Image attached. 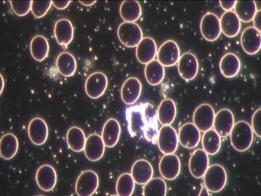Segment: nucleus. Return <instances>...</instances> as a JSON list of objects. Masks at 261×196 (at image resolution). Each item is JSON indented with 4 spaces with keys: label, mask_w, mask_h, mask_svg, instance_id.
Instances as JSON below:
<instances>
[{
    "label": "nucleus",
    "mask_w": 261,
    "mask_h": 196,
    "mask_svg": "<svg viewBox=\"0 0 261 196\" xmlns=\"http://www.w3.org/2000/svg\"><path fill=\"white\" fill-rule=\"evenodd\" d=\"M176 113L175 102L171 99H165L159 105L158 118L162 126H170L174 122Z\"/></svg>",
    "instance_id": "cd10ccee"
},
{
    "label": "nucleus",
    "mask_w": 261,
    "mask_h": 196,
    "mask_svg": "<svg viewBox=\"0 0 261 196\" xmlns=\"http://www.w3.org/2000/svg\"><path fill=\"white\" fill-rule=\"evenodd\" d=\"M32 1H11L10 4L13 12L19 16L27 15L31 10Z\"/></svg>",
    "instance_id": "58836bf2"
},
{
    "label": "nucleus",
    "mask_w": 261,
    "mask_h": 196,
    "mask_svg": "<svg viewBox=\"0 0 261 196\" xmlns=\"http://www.w3.org/2000/svg\"><path fill=\"white\" fill-rule=\"evenodd\" d=\"M74 34L71 22L63 18L57 21L54 27V35L58 43L61 46H67L72 42Z\"/></svg>",
    "instance_id": "5701e85b"
},
{
    "label": "nucleus",
    "mask_w": 261,
    "mask_h": 196,
    "mask_svg": "<svg viewBox=\"0 0 261 196\" xmlns=\"http://www.w3.org/2000/svg\"><path fill=\"white\" fill-rule=\"evenodd\" d=\"M56 66L63 77L69 78L75 75L77 63L74 56L71 53L63 52L57 57Z\"/></svg>",
    "instance_id": "bb28decb"
},
{
    "label": "nucleus",
    "mask_w": 261,
    "mask_h": 196,
    "mask_svg": "<svg viewBox=\"0 0 261 196\" xmlns=\"http://www.w3.org/2000/svg\"><path fill=\"white\" fill-rule=\"evenodd\" d=\"M130 175L135 183L143 185L152 178L153 170L151 163L148 161L140 159L134 163Z\"/></svg>",
    "instance_id": "4be33fe9"
},
{
    "label": "nucleus",
    "mask_w": 261,
    "mask_h": 196,
    "mask_svg": "<svg viewBox=\"0 0 261 196\" xmlns=\"http://www.w3.org/2000/svg\"><path fill=\"white\" fill-rule=\"evenodd\" d=\"M99 185V178L95 172L87 170L78 177L75 191L79 196H91L96 191Z\"/></svg>",
    "instance_id": "39448f33"
},
{
    "label": "nucleus",
    "mask_w": 261,
    "mask_h": 196,
    "mask_svg": "<svg viewBox=\"0 0 261 196\" xmlns=\"http://www.w3.org/2000/svg\"><path fill=\"white\" fill-rule=\"evenodd\" d=\"M241 66L239 57L230 53L225 54L222 57L219 64L220 71L226 78H232L238 75Z\"/></svg>",
    "instance_id": "a878e982"
},
{
    "label": "nucleus",
    "mask_w": 261,
    "mask_h": 196,
    "mask_svg": "<svg viewBox=\"0 0 261 196\" xmlns=\"http://www.w3.org/2000/svg\"><path fill=\"white\" fill-rule=\"evenodd\" d=\"M117 34L120 42L127 47H137L143 38L141 27L135 22H122L118 29Z\"/></svg>",
    "instance_id": "20e7f679"
},
{
    "label": "nucleus",
    "mask_w": 261,
    "mask_h": 196,
    "mask_svg": "<svg viewBox=\"0 0 261 196\" xmlns=\"http://www.w3.org/2000/svg\"><path fill=\"white\" fill-rule=\"evenodd\" d=\"M52 5L51 1H32L31 12L37 18H42L47 14Z\"/></svg>",
    "instance_id": "4c0bfd02"
},
{
    "label": "nucleus",
    "mask_w": 261,
    "mask_h": 196,
    "mask_svg": "<svg viewBox=\"0 0 261 196\" xmlns=\"http://www.w3.org/2000/svg\"><path fill=\"white\" fill-rule=\"evenodd\" d=\"M120 14L125 22H135L142 14L141 5L137 1H124L120 5Z\"/></svg>",
    "instance_id": "72a5a7b5"
},
{
    "label": "nucleus",
    "mask_w": 261,
    "mask_h": 196,
    "mask_svg": "<svg viewBox=\"0 0 261 196\" xmlns=\"http://www.w3.org/2000/svg\"><path fill=\"white\" fill-rule=\"evenodd\" d=\"M144 74L145 79L151 86L160 84L165 77V67L158 61L153 60L146 64Z\"/></svg>",
    "instance_id": "c85d7f7f"
},
{
    "label": "nucleus",
    "mask_w": 261,
    "mask_h": 196,
    "mask_svg": "<svg viewBox=\"0 0 261 196\" xmlns=\"http://www.w3.org/2000/svg\"><path fill=\"white\" fill-rule=\"evenodd\" d=\"M158 61L163 67H170L177 63L180 57V51L178 44L172 40H168L159 48Z\"/></svg>",
    "instance_id": "9d476101"
},
{
    "label": "nucleus",
    "mask_w": 261,
    "mask_h": 196,
    "mask_svg": "<svg viewBox=\"0 0 261 196\" xmlns=\"http://www.w3.org/2000/svg\"><path fill=\"white\" fill-rule=\"evenodd\" d=\"M121 134L119 122L115 118H110L105 122L102 132V138L106 146L113 148L118 143Z\"/></svg>",
    "instance_id": "393cba45"
},
{
    "label": "nucleus",
    "mask_w": 261,
    "mask_h": 196,
    "mask_svg": "<svg viewBox=\"0 0 261 196\" xmlns=\"http://www.w3.org/2000/svg\"><path fill=\"white\" fill-rule=\"evenodd\" d=\"M37 184L44 191L53 190L57 184V176L55 168L50 165H44L37 170L36 175Z\"/></svg>",
    "instance_id": "6ab92c4d"
},
{
    "label": "nucleus",
    "mask_w": 261,
    "mask_h": 196,
    "mask_svg": "<svg viewBox=\"0 0 261 196\" xmlns=\"http://www.w3.org/2000/svg\"><path fill=\"white\" fill-rule=\"evenodd\" d=\"M108 87L107 76L101 71L92 74L87 78L85 83L87 95L92 100H96L102 96Z\"/></svg>",
    "instance_id": "0eeeda50"
},
{
    "label": "nucleus",
    "mask_w": 261,
    "mask_h": 196,
    "mask_svg": "<svg viewBox=\"0 0 261 196\" xmlns=\"http://www.w3.org/2000/svg\"><path fill=\"white\" fill-rule=\"evenodd\" d=\"M157 53L156 43L151 37L143 38L136 47L137 59L143 64H147L154 60Z\"/></svg>",
    "instance_id": "412c9836"
},
{
    "label": "nucleus",
    "mask_w": 261,
    "mask_h": 196,
    "mask_svg": "<svg viewBox=\"0 0 261 196\" xmlns=\"http://www.w3.org/2000/svg\"><path fill=\"white\" fill-rule=\"evenodd\" d=\"M167 187L166 182L161 178H152L145 184L143 195L144 196H166Z\"/></svg>",
    "instance_id": "c9c22d12"
},
{
    "label": "nucleus",
    "mask_w": 261,
    "mask_h": 196,
    "mask_svg": "<svg viewBox=\"0 0 261 196\" xmlns=\"http://www.w3.org/2000/svg\"><path fill=\"white\" fill-rule=\"evenodd\" d=\"M241 43L243 51L247 54H256L261 46L260 32L254 27L246 28L242 32Z\"/></svg>",
    "instance_id": "ddd939ff"
},
{
    "label": "nucleus",
    "mask_w": 261,
    "mask_h": 196,
    "mask_svg": "<svg viewBox=\"0 0 261 196\" xmlns=\"http://www.w3.org/2000/svg\"><path fill=\"white\" fill-rule=\"evenodd\" d=\"M237 1H220V4L223 9L226 12L231 11L234 7Z\"/></svg>",
    "instance_id": "a19ab883"
},
{
    "label": "nucleus",
    "mask_w": 261,
    "mask_h": 196,
    "mask_svg": "<svg viewBox=\"0 0 261 196\" xmlns=\"http://www.w3.org/2000/svg\"><path fill=\"white\" fill-rule=\"evenodd\" d=\"M199 195H210L209 191L205 186H203L202 188Z\"/></svg>",
    "instance_id": "c03bdc74"
},
{
    "label": "nucleus",
    "mask_w": 261,
    "mask_h": 196,
    "mask_svg": "<svg viewBox=\"0 0 261 196\" xmlns=\"http://www.w3.org/2000/svg\"><path fill=\"white\" fill-rule=\"evenodd\" d=\"M50 46L46 38L42 35H37L32 38L30 43L31 55L36 61L42 62L48 55Z\"/></svg>",
    "instance_id": "7c9ffc66"
},
{
    "label": "nucleus",
    "mask_w": 261,
    "mask_h": 196,
    "mask_svg": "<svg viewBox=\"0 0 261 196\" xmlns=\"http://www.w3.org/2000/svg\"><path fill=\"white\" fill-rule=\"evenodd\" d=\"M234 125L233 114L229 109H223L215 114L214 130L220 137L224 138L230 135Z\"/></svg>",
    "instance_id": "2eb2a0df"
},
{
    "label": "nucleus",
    "mask_w": 261,
    "mask_h": 196,
    "mask_svg": "<svg viewBox=\"0 0 261 196\" xmlns=\"http://www.w3.org/2000/svg\"><path fill=\"white\" fill-rule=\"evenodd\" d=\"M70 3V1H53L52 5L57 8V10H63L68 7Z\"/></svg>",
    "instance_id": "79ce46f5"
},
{
    "label": "nucleus",
    "mask_w": 261,
    "mask_h": 196,
    "mask_svg": "<svg viewBox=\"0 0 261 196\" xmlns=\"http://www.w3.org/2000/svg\"><path fill=\"white\" fill-rule=\"evenodd\" d=\"M19 150V141L17 137L12 133L5 134L0 142V154L2 158L6 160L13 159Z\"/></svg>",
    "instance_id": "c756f323"
},
{
    "label": "nucleus",
    "mask_w": 261,
    "mask_h": 196,
    "mask_svg": "<svg viewBox=\"0 0 261 196\" xmlns=\"http://www.w3.org/2000/svg\"><path fill=\"white\" fill-rule=\"evenodd\" d=\"M215 117V110L212 106L208 104H202L193 113V124L200 132L205 133L213 128Z\"/></svg>",
    "instance_id": "6e6552de"
},
{
    "label": "nucleus",
    "mask_w": 261,
    "mask_h": 196,
    "mask_svg": "<svg viewBox=\"0 0 261 196\" xmlns=\"http://www.w3.org/2000/svg\"><path fill=\"white\" fill-rule=\"evenodd\" d=\"M201 34L208 42H215L221 35L220 19L213 13H207L203 16L200 22Z\"/></svg>",
    "instance_id": "1a4fd4ad"
},
{
    "label": "nucleus",
    "mask_w": 261,
    "mask_h": 196,
    "mask_svg": "<svg viewBox=\"0 0 261 196\" xmlns=\"http://www.w3.org/2000/svg\"><path fill=\"white\" fill-rule=\"evenodd\" d=\"M208 167V155L202 149L196 150L189 161V169L192 176L197 179L202 178Z\"/></svg>",
    "instance_id": "f3484780"
},
{
    "label": "nucleus",
    "mask_w": 261,
    "mask_h": 196,
    "mask_svg": "<svg viewBox=\"0 0 261 196\" xmlns=\"http://www.w3.org/2000/svg\"><path fill=\"white\" fill-rule=\"evenodd\" d=\"M129 133L133 136L143 137L153 142L159 134L156 114L148 104L133 106L126 111Z\"/></svg>",
    "instance_id": "f257e3e1"
},
{
    "label": "nucleus",
    "mask_w": 261,
    "mask_h": 196,
    "mask_svg": "<svg viewBox=\"0 0 261 196\" xmlns=\"http://www.w3.org/2000/svg\"><path fill=\"white\" fill-rule=\"evenodd\" d=\"M230 141L233 149L238 152L248 150L254 140V132L251 126L246 121L237 122L230 134Z\"/></svg>",
    "instance_id": "f03ea898"
},
{
    "label": "nucleus",
    "mask_w": 261,
    "mask_h": 196,
    "mask_svg": "<svg viewBox=\"0 0 261 196\" xmlns=\"http://www.w3.org/2000/svg\"><path fill=\"white\" fill-rule=\"evenodd\" d=\"M2 93L3 92V88H4V79H3V78L2 76Z\"/></svg>",
    "instance_id": "49530a36"
},
{
    "label": "nucleus",
    "mask_w": 261,
    "mask_h": 196,
    "mask_svg": "<svg viewBox=\"0 0 261 196\" xmlns=\"http://www.w3.org/2000/svg\"><path fill=\"white\" fill-rule=\"evenodd\" d=\"M204 184L208 190L217 193L223 190L227 182V174L223 166L219 164L208 167L203 176Z\"/></svg>",
    "instance_id": "7ed1b4c3"
},
{
    "label": "nucleus",
    "mask_w": 261,
    "mask_h": 196,
    "mask_svg": "<svg viewBox=\"0 0 261 196\" xmlns=\"http://www.w3.org/2000/svg\"><path fill=\"white\" fill-rule=\"evenodd\" d=\"M79 2L81 4H82L85 6H86V7L92 6V5H93L94 4H95L96 3V1H93V2H92V1H89V2L80 1Z\"/></svg>",
    "instance_id": "a18cd8bd"
},
{
    "label": "nucleus",
    "mask_w": 261,
    "mask_h": 196,
    "mask_svg": "<svg viewBox=\"0 0 261 196\" xmlns=\"http://www.w3.org/2000/svg\"><path fill=\"white\" fill-rule=\"evenodd\" d=\"M28 134L30 140L35 145L44 144L48 136V129L45 121L40 117L32 119L28 127Z\"/></svg>",
    "instance_id": "dca6fc26"
},
{
    "label": "nucleus",
    "mask_w": 261,
    "mask_h": 196,
    "mask_svg": "<svg viewBox=\"0 0 261 196\" xmlns=\"http://www.w3.org/2000/svg\"><path fill=\"white\" fill-rule=\"evenodd\" d=\"M177 67L179 76L185 81H190L198 75L199 62L193 54L185 53L179 57Z\"/></svg>",
    "instance_id": "9b49d317"
},
{
    "label": "nucleus",
    "mask_w": 261,
    "mask_h": 196,
    "mask_svg": "<svg viewBox=\"0 0 261 196\" xmlns=\"http://www.w3.org/2000/svg\"><path fill=\"white\" fill-rule=\"evenodd\" d=\"M135 182L132 176L128 173L121 175L117 182L116 191L119 196H130L135 190Z\"/></svg>",
    "instance_id": "e433bc0d"
},
{
    "label": "nucleus",
    "mask_w": 261,
    "mask_h": 196,
    "mask_svg": "<svg viewBox=\"0 0 261 196\" xmlns=\"http://www.w3.org/2000/svg\"><path fill=\"white\" fill-rule=\"evenodd\" d=\"M234 8L240 21L246 23L252 21L257 11L255 1H237Z\"/></svg>",
    "instance_id": "473e14b6"
},
{
    "label": "nucleus",
    "mask_w": 261,
    "mask_h": 196,
    "mask_svg": "<svg viewBox=\"0 0 261 196\" xmlns=\"http://www.w3.org/2000/svg\"><path fill=\"white\" fill-rule=\"evenodd\" d=\"M67 142L69 149L75 152L84 150L86 137L83 130L77 127L70 128L67 134Z\"/></svg>",
    "instance_id": "2f4dec72"
},
{
    "label": "nucleus",
    "mask_w": 261,
    "mask_h": 196,
    "mask_svg": "<svg viewBox=\"0 0 261 196\" xmlns=\"http://www.w3.org/2000/svg\"><path fill=\"white\" fill-rule=\"evenodd\" d=\"M178 142L184 148L194 149L199 144L201 139L200 130L192 122L182 126L178 135Z\"/></svg>",
    "instance_id": "4468645a"
},
{
    "label": "nucleus",
    "mask_w": 261,
    "mask_h": 196,
    "mask_svg": "<svg viewBox=\"0 0 261 196\" xmlns=\"http://www.w3.org/2000/svg\"><path fill=\"white\" fill-rule=\"evenodd\" d=\"M260 10H258L257 11L255 15L254 16V19H253V22H254V28H256L259 32L261 31L260 28V19H261V15H260Z\"/></svg>",
    "instance_id": "37998d69"
},
{
    "label": "nucleus",
    "mask_w": 261,
    "mask_h": 196,
    "mask_svg": "<svg viewBox=\"0 0 261 196\" xmlns=\"http://www.w3.org/2000/svg\"><path fill=\"white\" fill-rule=\"evenodd\" d=\"M220 23L221 31L227 37H235L240 32L241 21L234 11L224 12L220 18Z\"/></svg>",
    "instance_id": "b1692460"
},
{
    "label": "nucleus",
    "mask_w": 261,
    "mask_h": 196,
    "mask_svg": "<svg viewBox=\"0 0 261 196\" xmlns=\"http://www.w3.org/2000/svg\"><path fill=\"white\" fill-rule=\"evenodd\" d=\"M203 150L208 155L217 154L221 147V137L214 129H210L204 133L202 137Z\"/></svg>",
    "instance_id": "f704fd0d"
},
{
    "label": "nucleus",
    "mask_w": 261,
    "mask_h": 196,
    "mask_svg": "<svg viewBox=\"0 0 261 196\" xmlns=\"http://www.w3.org/2000/svg\"><path fill=\"white\" fill-rule=\"evenodd\" d=\"M158 143L163 154H174L178 145V135L175 129L170 126H163L159 132Z\"/></svg>",
    "instance_id": "423d86ee"
},
{
    "label": "nucleus",
    "mask_w": 261,
    "mask_h": 196,
    "mask_svg": "<svg viewBox=\"0 0 261 196\" xmlns=\"http://www.w3.org/2000/svg\"><path fill=\"white\" fill-rule=\"evenodd\" d=\"M159 169L163 178L167 181H173L180 173V160L174 154H166L160 160Z\"/></svg>",
    "instance_id": "f8f14e48"
},
{
    "label": "nucleus",
    "mask_w": 261,
    "mask_h": 196,
    "mask_svg": "<svg viewBox=\"0 0 261 196\" xmlns=\"http://www.w3.org/2000/svg\"><path fill=\"white\" fill-rule=\"evenodd\" d=\"M142 86L140 80L135 77L127 79L121 89V97L125 104L130 105L135 104L140 98Z\"/></svg>",
    "instance_id": "aec40b11"
},
{
    "label": "nucleus",
    "mask_w": 261,
    "mask_h": 196,
    "mask_svg": "<svg viewBox=\"0 0 261 196\" xmlns=\"http://www.w3.org/2000/svg\"><path fill=\"white\" fill-rule=\"evenodd\" d=\"M260 114L261 109L259 108L253 114L251 120V128L253 132L255 133L258 137L261 136L260 132Z\"/></svg>",
    "instance_id": "ea45409f"
},
{
    "label": "nucleus",
    "mask_w": 261,
    "mask_h": 196,
    "mask_svg": "<svg viewBox=\"0 0 261 196\" xmlns=\"http://www.w3.org/2000/svg\"><path fill=\"white\" fill-rule=\"evenodd\" d=\"M105 146L100 135L97 134L90 135L86 138L84 150L86 158L93 162L100 160L103 156Z\"/></svg>",
    "instance_id": "a211bd4d"
}]
</instances>
